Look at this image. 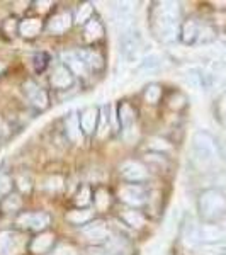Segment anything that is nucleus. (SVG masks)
<instances>
[{
    "label": "nucleus",
    "mask_w": 226,
    "mask_h": 255,
    "mask_svg": "<svg viewBox=\"0 0 226 255\" xmlns=\"http://www.w3.org/2000/svg\"><path fill=\"white\" fill-rule=\"evenodd\" d=\"M155 32L163 43H170L177 38L179 31V7L174 2H163L155 10Z\"/></svg>",
    "instance_id": "nucleus-1"
},
{
    "label": "nucleus",
    "mask_w": 226,
    "mask_h": 255,
    "mask_svg": "<svg viewBox=\"0 0 226 255\" xmlns=\"http://www.w3.org/2000/svg\"><path fill=\"white\" fill-rule=\"evenodd\" d=\"M218 150L215 138L206 131H197L192 138V158L199 168H208L216 162Z\"/></svg>",
    "instance_id": "nucleus-2"
},
{
    "label": "nucleus",
    "mask_w": 226,
    "mask_h": 255,
    "mask_svg": "<svg viewBox=\"0 0 226 255\" xmlns=\"http://www.w3.org/2000/svg\"><path fill=\"white\" fill-rule=\"evenodd\" d=\"M119 49L126 63H139V53H141V34L134 24L121 29L119 36Z\"/></svg>",
    "instance_id": "nucleus-3"
},
{
    "label": "nucleus",
    "mask_w": 226,
    "mask_h": 255,
    "mask_svg": "<svg viewBox=\"0 0 226 255\" xmlns=\"http://www.w3.org/2000/svg\"><path fill=\"white\" fill-rule=\"evenodd\" d=\"M226 211V197L216 189H208L199 197V213L204 220H216Z\"/></svg>",
    "instance_id": "nucleus-4"
},
{
    "label": "nucleus",
    "mask_w": 226,
    "mask_h": 255,
    "mask_svg": "<svg viewBox=\"0 0 226 255\" xmlns=\"http://www.w3.org/2000/svg\"><path fill=\"white\" fill-rule=\"evenodd\" d=\"M24 238L15 232L0 233V255H19L22 252Z\"/></svg>",
    "instance_id": "nucleus-5"
},
{
    "label": "nucleus",
    "mask_w": 226,
    "mask_h": 255,
    "mask_svg": "<svg viewBox=\"0 0 226 255\" xmlns=\"http://www.w3.org/2000/svg\"><path fill=\"white\" fill-rule=\"evenodd\" d=\"M226 238V226L223 225H203L199 226V242H206V244H218Z\"/></svg>",
    "instance_id": "nucleus-6"
},
{
    "label": "nucleus",
    "mask_w": 226,
    "mask_h": 255,
    "mask_svg": "<svg viewBox=\"0 0 226 255\" xmlns=\"http://www.w3.org/2000/svg\"><path fill=\"white\" fill-rule=\"evenodd\" d=\"M17 223L29 230H43L49 225V216L44 213H26V215L19 216Z\"/></svg>",
    "instance_id": "nucleus-7"
},
{
    "label": "nucleus",
    "mask_w": 226,
    "mask_h": 255,
    "mask_svg": "<svg viewBox=\"0 0 226 255\" xmlns=\"http://www.w3.org/2000/svg\"><path fill=\"white\" fill-rule=\"evenodd\" d=\"M119 196L129 206H141L146 201V192L139 186H124L119 191Z\"/></svg>",
    "instance_id": "nucleus-8"
},
{
    "label": "nucleus",
    "mask_w": 226,
    "mask_h": 255,
    "mask_svg": "<svg viewBox=\"0 0 226 255\" xmlns=\"http://www.w3.org/2000/svg\"><path fill=\"white\" fill-rule=\"evenodd\" d=\"M82 233H84V237L90 242H102L108 238L109 230L104 221H94V223L84 226V228H82Z\"/></svg>",
    "instance_id": "nucleus-9"
},
{
    "label": "nucleus",
    "mask_w": 226,
    "mask_h": 255,
    "mask_svg": "<svg viewBox=\"0 0 226 255\" xmlns=\"http://www.w3.org/2000/svg\"><path fill=\"white\" fill-rule=\"evenodd\" d=\"M121 174L126 180H129V182H139V180L146 179L145 167L138 162H126L124 165L121 167Z\"/></svg>",
    "instance_id": "nucleus-10"
},
{
    "label": "nucleus",
    "mask_w": 226,
    "mask_h": 255,
    "mask_svg": "<svg viewBox=\"0 0 226 255\" xmlns=\"http://www.w3.org/2000/svg\"><path fill=\"white\" fill-rule=\"evenodd\" d=\"M51 84L55 85V87L58 89H67L70 85L73 84V75L72 72L65 67V65H60V67H56V70L53 72L51 75Z\"/></svg>",
    "instance_id": "nucleus-11"
},
{
    "label": "nucleus",
    "mask_w": 226,
    "mask_h": 255,
    "mask_svg": "<svg viewBox=\"0 0 226 255\" xmlns=\"http://www.w3.org/2000/svg\"><path fill=\"white\" fill-rule=\"evenodd\" d=\"M24 89H26V94L29 96L31 102L36 106V108L39 109H44L48 106V96L44 90H41L38 85H34L32 82H27L26 85H24Z\"/></svg>",
    "instance_id": "nucleus-12"
},
{
    "label": "nucleus",
    "mask_w": 226,
    "mask_h": 255,
    "mask_svg": "<svg viewBox=\"0 0 226 255\" xmlns=\"http://www.w3.org/2000/svg\"><path fill=\"white\" fill-rule=\"evenodd\" d=\"M97 119H99V111L96 108H87L84 109V113L80 114V128L84 129V133H94L97 126Z\"/></svg>",
    "instance_id": "nucleus-13"
},
{
    "label": "nucleus",
    "mask_w": 226,
    "mask_h": 255,
    "mask_svg": "<svg viewBox=\"0 0 226 255\" xmlns=\"http://www.w3.org/2000/svg\"><path fill=\"white\" fill-rule=\"evenodd\" d=\"M61 58H63L65 65H67V68L70 72L77 73V75H85V73H87V65L82 61V58L77 53H63Z\"/></svg>",
    "instance_id": "nucleus-14"
},
{
    "label": "nucleus",
    "mask_w": 226,
    "mask_h": 255,
    "mask_svg": "<svg viewBox=\"0 0 226 255\" xmlns=\"http://www.w3.org/2000/svg\"><path fill=\"white\" fill-rule=\"evenodd\" d=\"M70 26H72V17H70V14H67V12H61V14L53 15L51 20H49V24H48L49 31L56 32V34L65 32Z\"/></svg>",
    "instance_id": "nucleus-15"
},
{
    "label": "nucleus",
    "mask_w": 226,
    "mask_h": 255,
    "mask_svg": "<svg viewBox=\"0 0 226 255\" xmlns=\"http://www.w3.org/2000/svg\"><path fill=\"white\" fill-rule=\"evenodd\" d=\"M19 31L24 38H34V36H38L41 31V20H38V19L22 20L19 26Z\"/></svg>",
    "instance_id": "nucleus-16"
},
{
    "label": "nucleus",
    "mask_w": 226,
    "mask_h": 255,
    "mask_svg": "<svg viewBox=\"0 0 226 255\" xmlns=\"http://www.w3.org/2000/svg\"><path fill=\"white\" fill-rule=\"evenodd\" d=\"M162 67V58H160L158 55H155V53H151V55L145 56L141 61L138 63V72H155V70H158Z\"/></svg>",
    "instance_id": "nucleus-17"
},
{
    "label": "nucleus",
    "mask_w": 226,
    "mask_h": 255,
    "mask_svg": "<svg viewBox=\"0 0 226 255\" xmlns=\"http://www.w3.org/2000/svg\"><path fill=\"white\" fill-rule=\"evenodd\" d=\"M77 55L80 56L82 61H84L85 65H89V67L92 68H102L104 67V60H102V56L99 55V53H94V51H79Z\"/></svg>",
    "instance_id": "nucleus-18"
},
{
    "label": "nucleus",
    "mask_w": 226,
    "mask_h": 255,
    "mask_svg": "<svg viewBox=\"0 0 226 255\" xmlns=\"http://www.w3.org/2000/svg\"><path fill=\"white\" fill-rule=\"evenodd\" d=\"M51 244H53V235L44 233V235H39L38 238H34V242L31 244V250L34 254H44L49 247H51Z\"/></svg>",
    "instance_id": "nucleus-19"
},
{
    "label": "nucleus",
    "mask_w": 226,
    "mask_h": 255,
    "mask_svg": "<svg viewBox=\"0 0 226 255\" xmlns=\"http://www.w3.org/2000/svg\"><path fill=\"white\" fill-rule=\"evenodd\" d=\"M67 133L72 139L80 138V118L77 116V113H70L67 118Z\"/></svg>",
    "instance_id": "nucleus-20"
},
{
    "label": "nucleus",
    "mask_w": 226,
    "mask_h": 255,
    "mask_svg": "<svg viewBox=\"0 0 226 255\" xmlns=\"http://www.w3.org/2000/svg\"><path fill=\"white\" fill-rule=\"evenodd\" d=\"M199 36V26L194 22V20H187L182 27V39L186 43H194Z\"/></svg>",
    "instance_id": "nucleus-21"
},
{
    "label": "nucleus",
    "mask_w": 226,
    "mask_h": 255,
    "mask_svg": "<svg viewBox=\"0 0 226 255\" xmlns=\"http://www.w3.org/2000/svg\"><path fill=\"white\" fill-rule=\"evenodd\" d=\"M102 34H104V29H102L99 20H90V22H87V26H85V38H87V41H96L99 38H102Z\"/></svg>",
    "instance_id": "nucleus-22"
},
{
    "label": "nucleus",
    "mask_w": 226,
    "mask_h": 255,
    "mask_svg": "<svg viewBox=\"0 0 226 255\" xmlns=\"http://www.w3.org/2000/svg\"><path fill=\"white\" fill-rule=\"evenodd\" d=\"M184 242H186L187 245H196L197 242H199V228H197L192 221H189V223L184 226Z\"/></svg>",
    "instance_id": "nucleus-23"
},
{
    "label": "nucleus",
    "mask_w": 226,
    "mask_h": 255,
    "mask_svg": "<svg viewBox=\"0 0 226 255\" xmlns=\"http://www.w3.org/2000/svg\"><path fill=\"white\" fill-rule=\"evenodd\" d=\"M119 121L124 128H129L134 123V109L129 104H122L119 109Z\"/></svg>",
    "instance_id": "nucleus-24"
},
{
    "label": "nucleus",
    "mask_w": 226,
    "mask_h": 255,
    "mask_svg": "<svg viewBox=\"0 0 226 255\" xmlns=\"http://www.w3.org/2000/svg\"><path fill=\"white\" fill-rule=\"evenodd\" d=\"M67 218L72 223L84 225L85 221H89L90 218H92V211H90V209H77V211H70Z\"/></svg>",
    "instance_id": "nucleus-25"
},
{
    "label": "nucleus",
    "mask_w": 226,
    "mask_h": 255,
    "mask_svg": "<svg viewBox=\"0 0 226 255\" xmlns=\"http://www.w3.org/2000/svg\"><path fill=\"white\" fill-rule=\"evenodd\" d=\"M199 250L203 255H226V244H223V242H218V244H204Z\"/></svg>",
    "instance_id": "nucleus-26"
},
{
    "label": "nucleus",
    "mask_w": 226,
    "mask_h": 255,
    "mask_svg": "<svg viewBox=\"0 0 226 255\" xmlns=\"http://www.w3.org/2000/svg\"><path fill=\"white\" fill-rule=\"evenodd\" d=\"M122 220H124L129 226H133V228H141V226L145 225V218L139 215L138 211H126V213H122Z\"/></svg>",
    "instance_id": "nucleus-27"
},
{
    "label": "nucleus",
    "mask_w": 226,
    "mask_h": 255,
    "mask_svg": "<svg viewBox=\"0 0 226 255\" xmlns=\"http://www.w3.org/2000/svg\"><path fill=\"white\" fill-rule=\"evenodd\" d=\"M160 96H162V89H160L157 84L148 85L146 90H145V99L150 102V104H157Z\"/></svg>",
    "instance_id": "nucleus-28"
},
{
    "label": "nucleus",
    "mask_w": 226,
    "mask_h": 255,
    "mask_svg": "<svg viewBox=\"0 0 226 255\" xmlns=\"http://www.w3.org/2000/svg\"><path fill=\"white\" fill-rule=\"evenodd\" d=\"M90 15H92V5H90V3H84L79 9V14H77V22L79 24L87 22L90 19Z\"/></svg>",
    "instance_id": "nucleus-29"
},
{
    "label": "nucleus",
    "mask_w": 226,
    "mask_h": 255,
    "mask_svg": "<svg viewBox=\"0 0 226 255\" xmlns=\"http://www.w3.org/2000/svg\"><path fill=\"white\" fill-rule=\"evenodd\" d=\"M96 204L99 209H106L109 206V194L104 191V189H101V191H97L96 194Z\"/></svg>",
    "instance_id": "nucleus-30"
},
{
    "label": "nucleus",
    "mask_w": 226,
    "mask_h": 255,
    "mask_svg": "<svg viewBox=\"0 0 226 255\" xmlns=\"http://www.w3.org/2000/svg\"><path fill=\"white\" fill-rule=\"evenodd\" d=\"M20 208V199L19 196H9L5 201H3V209L5 211H14V209H19Z\"/></svg>",
    "instance_id": "nucleus-31"
},
{
    "label": "nucleus",
    "mask_w": 226,
    "mask_h": 255,
    "mask_svg": "<svg viewBox=\"0 0 226 255\" xmlns=\"http://www.w3.org/2000/svg\"><path fill=\"white\" fill-rule=\"evenodd\" d=\"M89 201H90V191H89V187H84L80 191L79 197H77V203H79L80 206H85V204H89Z\"/></svg>",
    "instance_id": "nucleus-32"
},
{
    "label": "nucleus",
    "mask_w": 226,
    "mask_h": 255,
    "mask_svg": "<svg viewBox=\"0 0 226 255\" xmlns=\"http://www.w3.org/2000/svg\"><path fill=\"white\" fill-rule=\"evenodd\" d=\"M102 123H101V131H99V136H104L106 134V131H108V121H109V118H108V108H102Z\"/></svg>",
    "instance_id": "nucleus-33"
},
{
    "label": "nucleus",
    "mask_w": 226,
    "mask_h": 255,
    "mask_svg": "<svg viewBox=\"0 0 226 255\" xmlns=\"http://www.w3.org/2000/svg\"><path fill=\"white\" fill-rule=\"evenodd\" d=\"M55 255H77V252H75V249H72V247L63 245V247H60V249H56Z\"/></svg>",
    "instance_id": "nucleus-34"
},
{
    "label": "nucleus",
    "mask_w": 226,
    "mask_h": 255,
    "mask_svg": "<svg viewBox=\"0 0 226 255\" xmlns=\"http://www.w3.org/2000/svg\"><path fill=\"white\" fill-rule=\"evenodd\" d=\"M3 68H5V67H3V63H0V73L3 72Z\"/></svg>",
    "instance_id": "nucleus-35"
}]
</instances>
